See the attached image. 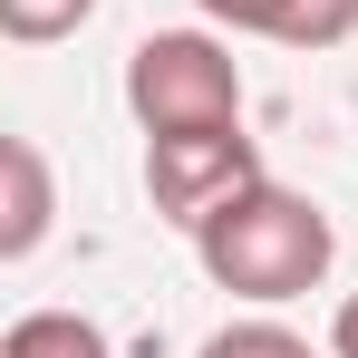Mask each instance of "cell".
Segmentation results:
<instances>
[{"mask_svg": "<svg viewBox=\"0 0 358 358\" xmlns=\"http://www.w3.org/2000/svg\"><path fill=\"white\" fill-rule=\"evenodd\" d=\"M194 358H320L300 329H281V320H233V329H213Z\"/></svg>", "mask_w": 358, "mask_h": 358, "instance_id": "obj_7", "label": "cell"}, {"mask_svg": "<svg viewBox=\"0 0 358 358\" xmlns=\"http://www.w3.org/2000/svg\"><path fill=\"white\" fill-rule=\"evenodd\" d=\"M329 252H339V233H329V213L310 203V194H291V184H242L233 203L194 233V262H203V281L233 300H262V310H281V300L320 291L329 281Z\"/></svg>", "mask_w": 358, "mask_h": 358, "instance_id": "obj_1", "label": "cell"}, {"mask_svg": "<svg viewBox=\"0 0 358 358\" xmlns=\"http://www.w3.org/2000/svg\"><path fill=\"white\" fill-rule=\"evenodd\" d=\"M87 10H97V0H0V29H10L20 49H49V39H68Z\"/></svg>", "mask_w": 358, "mask_h": 358, "instance_id": "obj_8", "label": "cell"}, {"mask_svg": "<svg viewBox=\"0 0 358 358\" xmlns=\"http://www.w3.org/2000/svg\"><path fill=\"white\" fill-rule=\"evenodd\" d=\"M242 184H262V145L242 126H175V136H145V194L155 213L203 233Z\"/></svg>", "mask_w": 358, "mask_h": 358, "instance_id": "obj_3", "label": "cell"}, {"mask_svg": "<svg viewBox=\"0 0 358 358\" xmlns=\"http://www.w3.org/2000/svg\"><path fill=\"white\" fill-rule=\"evenodd\" d=\"M0 175H10V203H0V262H29L49 223H59V184H49V155L29 145V136H10L0 145Z\"/></svg>", "mask_w": 358, "mask_h": 358, "instance_id": "obj_5", "label": "cell"}, {"mask_svg": "<svg viewBox=\"0 0 358 358\" xmlns=\"http://www.w3.org/2000/svg\"><path fill=\"white\" fill-rule=\"evenodd\" d=\"M194 10L252 39H281V49H339L358 29V0H194Z\"/></svg>", "mask_w": 358, "mask_h": 358, "instance_id": "obj_4", "label": "cell"}, {"mask_svg": "<svg viewBox=\"0 0 358 358\" xmlns=\"http://www.w3.org/2000/svg\"><path fill=\"white\" fill-rule=\"evenodd\" d=\"M126 107L145 136H175V126H242V68L223 39L203 29H155L126 49Z\"/></svg>", "mask_w": 358, "mask_h": 358, "instance_id": "obj_2", "label": "cell"}, {"mask_svg": "<svg viewBox=\"0 0 358 358\" xmlns=\"http://www.w3.org/2000/svg\"><path fill=\"white\" fill-rule=\"evenodd\" d=\"M0 358H117V349H107V329L78 320V310H29V320H10Z\"/></svg>", "mask_w": 358, "mask_h": 358, "instance_id": "obj_6", "label": "cell"}, {"mask_svg": "<svg viewBox=\"0 0 358 358\" xmlns=\"http://www.w3.org/2000/svg\"><path fill=\"white\" fill-rule=\"evenodd\" d=\"M329 358H358V291L339 300V320H329Z\"/></svg>", "mask_w": 358, "mask_h": 358, "instance_id": "obj_9", "label": "cell"}]
</instances>
